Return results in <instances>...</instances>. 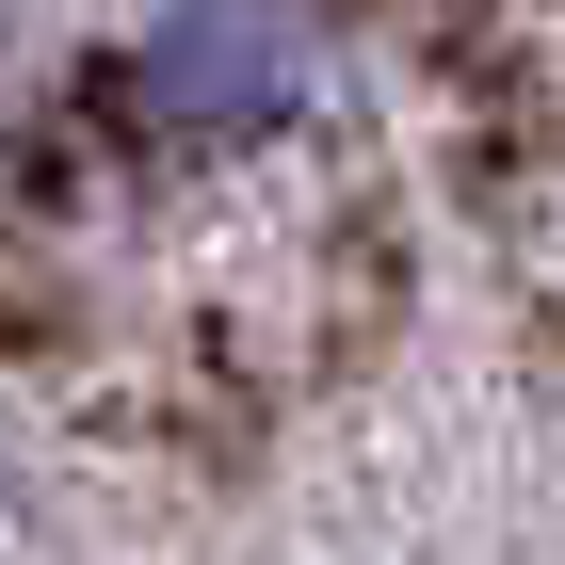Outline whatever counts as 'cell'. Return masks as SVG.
<instances>
[{
  "label": "cell",
  "mask_w": 565,
  "mask_h": 565,
  "mask_svg": "<svg viewBox=\"0 0 565 565\" xmlns=\"http://www.w3.org/2000/svg\"><path fill=\"white\" fill-rule=\"evenodd\" d=\"M340 97V33H323V0H146L130 33H114V114L146 146H275L307 130Z\"/></svg>",
  "instance_id": "1"
}]
</instances>
